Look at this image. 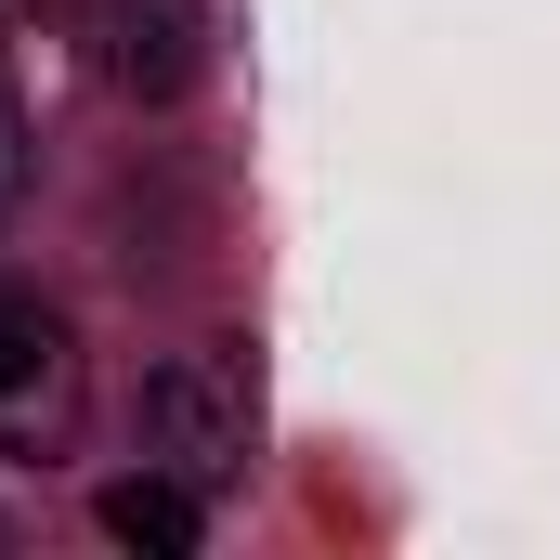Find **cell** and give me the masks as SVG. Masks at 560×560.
<instances>
[{
  "instance_id": "6da1fadb",
  "label": "cell",
  "mask_w": 560,
  "mask_h": 560,
  "mask_svg": "<svg viewBox=\"0 0 560 560\" xmlns=\"http://www.w3.org/2000/svg\"><path fill=\"white\" fill-rule=\"evenodd\" d=\"M143 430H156V456L209 495V482H235L248 469V443H261V392H248V352H222V339H196V352H170L156 378H143Z\"/></svg>"
},
{
  "instance_id": "7a4b0ae2",
  "label": "cell",
  "mask_w": 560,
  "mask_h": 560,
  "mask_svg": "<svg viewBox=\"0 0 560 560\" xmlns=\"http://www.w3.org/2000/svg\"><path fill=\"white\" fill-rule=\"evenodd\" d=\"M79 430V339L39 300H0V456H52Z\"/></svg>"
},
{
  "instance_id": "3957f363",
  "label": "cell",
  "mask_w": 560,
  "mask_h": 560,
  "mask_svg": "<svg viewBox=\"0 0 560 560\" xmlns=\"http://www.w3.org/2000/svg\"><path fill=\"white\" fill-rule=\"evenodd\" d=\"M79 26H92V66L118 92H143V105L196 92V66H209V13L196 0H79Z\"/></svg>"
},
{
  "instance_id": "277c9868",
  "label": "cell",
  "mask_w": 560,
  "mask_h": 560,
  "mask_svg": "<svg viewBox=\"0 0 560 560\" xmlns=\"http://www.w3.org/2000/svg\"><path fill=\"white\" fill-rule=\"evenodd\" d=\"M105 535L143 548V560H183L196 535H209V509H196L183 469H131V482H105Z\"/></svg>"
},
{
  "instance_id": "5b68a950",
  "label": "cell",
  "mask_w": 560,
  "mask_h": 560,
  "mask_svg": "<svg viewBox=\"0 0 560 560\" xmlns=\"http://www.w3.org/2000/svg\"><path fill=\"white\" fill-rule=\"evenodd\" d=\"M26 196V131H13V105H0V209Z\"/></svg>"
},
{
  "instance_id": "8992f818",
  "label": "cell",
  "mask_w": 560,
  "mask_h": 560,
  "mask_svg": "<svg viewBox=\"0 0 560 560\" xmlns=\"http://www.w3.org/2000/svg\"><path fill=\"white\" fill-rule=\"evenodd\" d=\"M0 13H13V0H0Z\"/></svg>"
}]
</instances>
